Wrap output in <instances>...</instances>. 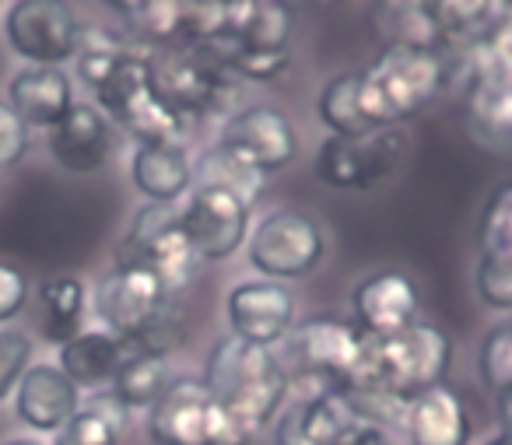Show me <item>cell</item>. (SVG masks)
<instances>
[{
  "label": "cell",
  "instance_id": "cell-1",
  "mask_svg": "<svg viewBox=\"0 0 512 445\" xmlns=\"http://www.w3.org/2000/svg\"><path fill=\"white\" fill-rule=\"evenodd\" d=\"M204 386L225 414L246 424L253 435L281 414L292 379L271 347L246 344L239 337H221L204 361Z\"/></svg>",
  "mask_w": 512,
  "mask_h": 445
},
{
  "label": "cell",
  "instance_id": "cell-7",
  "mask_svg": "<svg viewBox=\"0 0 512 445\" xmlns=\"http://www.w3.org/2000/svg\"><path fill=\"white\" fill-rule=\"evenodd\" d=\"M99 109H106L109 120L120 123L137 144L151 141H183V116L172 113L151 88V57L130 46L127 57L116 64V71L95 88Z\"/></svg>",
  "mask_w": 512,
  "mask_h": 445
},
{
  "label": "cell",
  "instance_id": "cell-10",
  "mask_svg": "<svg viewBox=\"0 0 512 445\" xmlns=\"http://www.w3.org/2000/svg\"><path fill=\"white\" fill-rule=\"evenodd\" d=\"M4 32L18 57L36 67H60L78 57L81 22L67 0H15L4 18Z\"/></svg>",
  "mask_w": 512,
  "mask_h": 445
},
{
  "label": "cell",
  "instance_id": "cell-30",
  "mask_svg": "<svg viewBox=\"0 0 512 445\" xmlns=\"http://www.w3.org/2000/svg\"><path fill=\"white\" fill-rule=\"evenodd\" d=\"M477 375H481V386L495 396L512 389V319L484 333L477 347Z\"/></svg>",
  "mask_w": 512,
  "mask_h": 445
},
{
  "label": "cell",
  "instance_id": "cell-26",
  "mask_svg": "<svg viewBox=\"0 0 512 445\" xmlns=\"http://www.w3.org/2000/svg\"><path fill=\"white\" fill-rule=\"evenodd\" d=\"M43 305V337L64 347L85 326V284L78 277H46L39 284Z\"/></svg>",
  "mask_w": 512,
  "mask_h": 445
},
{
  "label": "cell",
  "instance_id": "cell-24",
  "mask_svg": "<svg viewBox=\"0 0 512 445\" xmlns=\"http://www.w3.org/2000/svg\"><path fill=\"white\" fill-rule=\"evenodd\" d=\"M130 410L113 393H99L81 403L78 414L57 431L53 445H120Z\"/></svg>",
  "mask_w": 512,
  "mask_h": 445
},
{
  "label": "cell",
  "instance_id": "cell-6",
  "mask_svg": "<svg viewBox=\"0 0 512 445\" xmlns=\"http://www.w3.org/2000/svg\"><path fill=\"white\" fill-rule=\"evenodd\" d=\"M116 263L144 267L169 288V295L183 291L197 274V249L183 225V207L179 204H148L137 211L127 239L120 242Z\"/></svg>",
  "mask_w": 512,
  "mask_h": 445
},
{
  "label": "cell",
  "instance_id": "cell-25",
  "mask_svg": "<svg viewBox=\"0 0 512 445\" xmlns=\"http://www.w3.org/2000/svg\"><path fill=\"white\" fill-rule=\"evenodd\" d=\"M169 386H172L169 358H165V354L134 351L127 361H123L120 372H116L109 393H113L127 410H151L158 400H162V393Z\"/></svg>",
  "mask_w": 512,
  "mask_h": 445
},
{
  "label": "cell",
  "instance_id": "cell-11",
  "mask_svg": "<svg viewBox=\"0 0 512 445\" xmlns=\"http://www.w3.org/2000/svg\"><path fill=\"white\" fill-rule=\"evenodd\" d=\"M232 337L256 347H274L295 330V295L281 281H242L225 295Z\"/></svg>",
  "mask_w": 512,
  "mask_h": 445
},
{
  "label": "cell",
  "instance_id": "cell-29",
  "mask_svg": "<svg viewBox=\"0 0 512 445\" xmlns=\"http://www.w3.org/2000/svg\"><path fill=\"white\" fill-rule=\"evenodd\" d=\"M505 4H509V0H435L432 15H435L439 32L474 43V39L495 22V15Z\"/></svg>",
  "mask_w": 512,
  "mask_h": 445
},
{
  "label": "cell",
  "instance_id": "cell-9",
  "mask_svg": "<svg viewBox=\"0 0 512 445\" xmlns=\"http://www.w3.org/2000/svg\"><path fill=\"white\" fill-rule=\"evenodd\" d=\"M323 260V232L306 211L278 207L256 221L249 235V263L267 281H288L306 277Z\"/></svg>",
  "mask_w": 512,
  "mask_h": 445
},
{
  "label": "cell",
  "instance_id": "cell-18",
  "mask_svg": "<svg viewBox=\"0 0 512 445\" xmlns=\"http://www.w3.org/2000/svg\"><path fill=\"white\" fill-rule=\"evenodd\" d=\"M463 113H467V127L481 148L512 158V78L470 71Z\"/></svg>",
  "mask_w": 512,
  "mask_h": 445
},
{
  "label": "cell",
  "instance_id": "cell-14",
  "mask_svg": "<svg viewBox=\"0 0 512 445\" xmlns=\"http://www.w3.org/2000/svg\"><path fill=\"white\" fill-rule=\"evenodd\" d=\"M218 400L204 379H172L162 400L148 410V435L155 445H211Z\"/></svg>",
  "mask_w": 512,
  "mask_h": 445
},
{
  "label": "cell",
  "instance_id": "cell-15",
  "mask_svg": "<svg viewBox=\"0 0 512 445\" xmlns=\"http://www.w3.org/2000/svg\"><path fill=\"white\" fill-rule=\"evenodd\" d=\"M421 309V291L400 270H379V274L365 277L351 291V312H355V326L369 337H386L418 319Z\"/></svg>",
  "mask_w": 512,
  "mask_h": 445
},
{
  "label": "cell",
  "instance_id": "cell-42",
  "mask_svg": "<svg viewBox=\"0 0 512 445\" xmlns=\"http://www.w3.org/2000/svg\"><path fill=\"white\" fill-rule=\"evenodd\" d=\"M8 445H39L36 438H15V442H8Z\"/></svg>",
  "mask_w": 512,
  "mask_h": 445
},
{
  "label": "cell",
  "instance_id": "cell-17",
  "mask_svg": "<svg viewBox=\"0 0 512 445\" xmlns=\"http://www.w3.org/2000/svg\"><path fill=\"white\" fill-rule=\"evenodd\" d=\"M355 424L341 389H299L292 407L278 417L274 445H337Z\"/></svg>",
  "mask_w": 512,
  "mask_h": 445
},
{
  "label": "cell",
  "instance_id": "cell-22",
  "mask_svg": "<svg viewBox=\"0 0 512 445\" xmlns=\"http://www.w3.org/2000/svg\"><path fill=\"white\" fill-rule=\"evenodd\" d=\"M74 106V85L60 67H22L11 78V109L25 127H57Z\"/></svg>",
  "mask_w": 512,
  "mask_h": 445
},
{
  "label": "cell",
  "instance_id": "cell-5",
  "mask_svg": "<svg viewBox=\"0 0 512 445\" xmlns=\"http://www.w3.org/2000/svg\"><path fill=\"white\" fill-rule=\"evenodd\" d=\"M285 365L292 389H344L362 358L365 333L341 316H313L285 340Z\"/></svg>",
  "mask_w": 512,
  "mask_h": 445
},
{
  "label": "cell",
  "instance_id": "cell-40",
  "mask_svg": "<svg viewBox=\"0 0 512 445\" xmlns=\"http://www.w3.org/2000/svg\"><path fill=\"white\" fill-rule=\"evenodd\" d=\"M498 417H502V431H512V389L498 396Z\"/></svg>",
  "mask_w": 512,
  "mask_h": 445
},
{
  "label": "cell",
  "instance_id": "cell-20",
  "mask_svg": "<svg viewBox=\"0 0 512 445\" xmlns=\"http://www.w3.org/2000/svg\"><path fill=\"white\" fill-rule=\"evenodd\" d=\"M470 414L456 389L432 386L407 400L404 438L407 445H467L470 442Z\"/></svg>",
  "mask_w": 512,
  "mask_h": 445
},
{
  "label": "cell",
  "instance_id": "cell-36",
  "mask_svg": "<svg viewBox=\"0 0 512 445\" xmlns=\"http://www.w3.org/2000/svg\"><path fill=\"white\" fill-rule=\"evenodd\" d=\"M32 340L22 330H0V400L18 389L22 375L29 372Z\"/></svg>",
  "mask_w": 512,
  "mask_h": 445
},
{
  "label": "cell",
  "instance_id": "cell-35",
  "mask_svg": "<svg viewBox=\"0 0 512 445\" xmlns=\"http://www.w3.org/2000/svg\"><path fill=\"white\" fill-rule=\"evenodd\" d=\"M477 239H481V253L512 249V183L502 186V190L488 200Z\"/></svg>",
  "mask_w": 512,
  "mask_h": 445
},
{
  "label": "cell",
  "instance_id": "cell-38",
  "mask_svg": "<svg viewBox=\"0 0 512 445\" xmlns=\"http://www.w3.org/2000/svg\"><path fill=\"white\" fill-rule=\"evenodd\" d=\"M29 298V277L11 263H0V323L15 319Z\"/></svg>",
  "mask_w": 512,
  "mask_h": 445
},
{
  "label": "cell",
  "instance_id": "cell-21",
  "mask_svg": "<svg viewBox=\"0 0 512 445\" xmlns=\"http://www.w3.org/2000/svg\"><path fill=\"white\" fill-rule=\"evenodd\" d=\"M130 179L151 204H179L193 190V158L183 141L137 144Z\"/></svg>",
  "mask_w": 512,
  "mask_h": 445
},
{
  "label": "cell",
  "instance_id": "cell-19",
  "mask_svg": "<svg viewBox=\"0 0 512 445\" xmlns=\"http://www.w3.org/2000/svg\"><path fill=\"white\" fill-rule=\"evenodd\" d=\"M81 407V393L60 365H32L18 382L15 410L32 431H53L57 435Z\"/></svg>",
  "mask_w": 512,
  "mask_h": 445
},
{
  "label": "cell",
  "instance_id": "cell-34",
  "mask_svg": "<svg viewBox=\"0 0 512 445\" xmlns=\"http://www.w3.org/2000/svg\"><path fill=\"white\" fill-rule=\"evenodd\" d=\"M474 288L488 309L512 312V249L481 253L474 270Z\"/></svg>",
  "mask_w": 512,
  "mask_h": 445
},
{
  "label": "cell",
  "instance_id": "cell-23",
  "mask_svg": "<svg viewBox=\"0 0 512 445\" xmlns=\"http://www.w3.org/2000/svg\"><path fill=\"white\" fill-rule=\"evenodd\" d=\"M130 354L134 351H130L127 340L113 337L109 330H81L78 337H71L60 347V372L78 389L113 386L116 372Z\"/></svg>",
  "mask_w": 512,
  "mask_h": 445
},
{
  "label": "cell",
  "instance_id": "cell-8",
  "mask_svg": "<svg viewBox=\"0 0 512 445\" xmlns=\"http://www.w3.org/2000/svg\"><path fill=\"white\" fill-rule=\"evenodd\" d=\"M407 155V137L397 127L369 130V134L337 137L330 134L316 151V179L334 190L365 193L400 169Z\"/></svg>",
  "mask_w": 512,
  "mask_h": 445
},
{
  "label": "cell",
  "instance_id": "cell-12",
  "mask_svg": "<svg viewBox=\"0 0 512 445\" xmlns=\"http://www.w3.org/2000/svg\"><path fill=\"white\" fill-rule=\"evenodd\" d=\"M249 214L253 207L232 193L193 186L190 200L183 204V225L200 260H232L249 235Z\"/></svg>",
  "mask_w": 512,
  "mask_h": 445
},
{
  "label": "cell",
  "instance_id": "cell-32",
  "mask_svg": "<svg viewBox=\"0 0 512 445\" xmlns=\"http://www.w3.org/2000/svg\"><path fill=\"white\" fill-rule=\"evenodd\" d=\"M127 53H130V46L123 43L120 36H113V32H99V29L81 32V46H78L81 81L95 92V88H99L102 81L116 71V64H120Z\"/></svg>",
  "mask_w": 512,
  "mask_h": 445
},
{
  "label": "cell",
  "instance_id": "cell-27",
  "mask_svg": "<svg viewBox=\"0 0 512 445\" xmlns=\"http://www.w3.org/2000/svg\"><path fill=\"white\" fill-rule=\"evenodd\" d=\"M264 172H256L249 162H242L239 155H232L228 148L214 144L200 155V162L193 165V186H211V190H225L232 197H239L242 204L253 207L264 193Z\"/></svg>",
  "mask_w": 512,
  "mask_h": 445
},
{
  "label": "cell",
  "instance_id": "cell-16",
  "mask_svg": "<svg viewBox=\"0 0 512 445\" xmlns=\"http://www.w3.org/2000/svg\"><path fill=\"white\" fill-rule=\"evenodd\" d=\"M113 151V123L102 109L88 106V102H74L64 120L50 130V155L57 158V165H64L67 172H78V176L106 169Z\"/></svg>",
  "mask_w": 512,
  "mask_h": 445
},
{
  "label": "cell",
  "instance_id": "cell-41",
  "mask_svg": "<svg viewBox=\"0 0 512 445\" xmlns=\"http://www.w3.org/2000/svg\"><path fill=\"white\" fill-rule=\"evenodd\" d=\"M484 445H512V431H498V435H491Z\"/></svg>",
  "mask_w": 512,
  "mask_h": 445
},
{
  "label": "cell",
  "instance_id": "cell-13",
  "mask_svg": "<svg viewBox=\"0 0 512 445\" xmlns=\"http://www.w3.org/2000/svg\"><path fill=\"white\" fill-rule=\"evenodd\" d=\"M218 144L239 155L242 162H249L256 172H264V176L281 172L299 151L292 120L271 106H249L242 113H232Z\"/></svg>",
  "mask_w": 512,
  "mask_h": 445
},
{
  "label": "cell",
  "instance_id": "cell-31",
  "mask_svg": "<svg viewBox=\"0 0 512 445\" xmlns=\"http://www.w3.org/2000/svg\"><path fill=\"white\" fill-rule=\"evenodd\" d=\"M470 71L512 78V0L495 15V22L474 39V64Z\"/></svg>",
  "mask_w": 512,
  "mask_h": 445
},
{
  "label": "cell",
  "instance_id": "cell-28",
  "mask_svg": "<svg viewBox=\"0 0 512 445\" xmlns=\"http://www.w3.org/2000/svg\"><path fill=\"white\" fill-rule=\"evenodd\" d=\"M316 116L337 137L369 134L372 123L365 120V109H362V71H348L330 78L327 88L320 92V99H316Z\"/></svg>",
  "mask_w": 512,
  "mask_h": 445
},
{
  "label": "cell",
  "instance_id": "cell-3",
  "mask_svg": "<svg viewBox=\"0 0 512 445\" xmlns=\"http://www.w3.org/2000/svg\"><path fill=\"white\" fill-rule=\"evenodd\" d=\"M169 302V288L151 270L130 263H116L95 284V312L113 337L127 340L130 351L165 354V358L176 351L183 333Z\"/></svg>",
  "mask_w": 512,
  "mask_h": 445
},
{
  "label": "cell",
  "instance_id": "cell-37",
  "mask_svg": "<svg viewBox=\"0 0 512 445\" xmlns=\"http://www.w3.org/2000/svg\"><path fill=\"white\" fill-rule=\"evenodd\" d=\"M29 151V127L11 106L0 102V169L18 165Z\"/></svg>",
  "mask_w": 512,
  "mask_h": 445
},
{
  "label": "cell",
  "instance_id": "cell-33",
  "mask_svg": "<svg viewBox=\"0 0 512 445\" xmlns=\"http://www.w3.org/2000/svg\"><path fill=\"white\" fill-rule=\"evenodd\" d=\"M148 36H176L183 0H102Z\"/></svg>",
  "mask_w": 512,
  "mask_h": 445
},
{
  "label": "cell",
  "instance_id": "cell-39",
  "mask_svg": "<svg viewBox=\"0 0 512 445\" xmlns=\"http://www.w3.org/2000/svg\"><path fill=\"white\" fill-rule=\"evenodd\" d=\"M337 445H397V435L386 431V428H379V424L355 421L341 438H337Z\"/></svg>",
  "mask_w": 512,
  "mask_h": 445
},
{
  "label": "cell",
  "instance_id": "cell-4",
  "mask_svg": "<svg viewBox=\"0 0 512 445\" xmlns=\"http://www.w3.org/2000/svg\"><path fill=\"white\" fill-rule=\"evenodd\" d=\"M446 67L432 46L390 43L362 71V109L372 130L397 127L439 99Z\"/></svg>",
  "mask_w": 512,
  "mask_h": 445
},
{
  "label": "cell",
  "instance_id": "cell-2",
  "mask_svg": "<svg viewBox=\"0 0 512 445\" xmlns=\"http://www.w3.org/2000/svg\"><path fill=\"white\" fill-rule=\"evenodd\" d=\"M449 361H453L449 333L435 323L414 319L411 326L386 333V337L365 333L362 358L344 389H376L397 400H414L425 389L446 382Z\"/></svg>",
  "mask_w": 512,
  "mask_h": 445
}]
</instances>
